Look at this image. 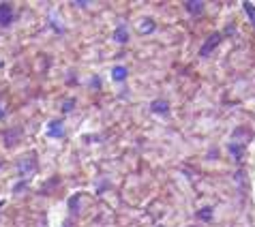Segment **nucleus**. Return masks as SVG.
<instances>
[{
    "label": "nucleus",
    "instance_id": "4",
    "mask_svg": "<svg viewBox=\"0 0 255 227\" xmlns=\"http://www.w3.org/2000/svg\"><path fill=\"white\" fill-rule=\"evenodd\" d=\"M187 9L191 13H202L204 11V2H187Z\"/></svg>",
    "mask_w": 255,
    "mask_h": 227
},
{
    "label": "nucleus",
    "instance_id": "2",
    "mask_svg": "<svg viewBox=\"0 0 255 227\" xmlns=\"http://www.w3.org/2000/svg\"><path fill=\"white\" fill-rule=\"evenodd\" d=\"M219 43H221V34H212V37L206 41V43L202 45V49H200V56H208L212 49H215Z\"/></svg>",
    "mask_w": 255,
    "mask_h": 227
},
{
    "label": "nucleus",
    "instance_id": "3",
    "mask_svg": "<svg viewBox=\"0 0 255 227\" xmlns=\"http://www.w3.org/2000/svg\"><path fill=\"white\" fill-rule=\"evenodd\" d=\"M49 135H54V137H62V126H60L58 120H56V122H49Z\"/></svg>",
    "mask_w": 255,
    "mask_h": 227
},
{
    "label": "nucleus",
    "instance_id": "7",
    "mask_svg": "<svg viewBox=\"0 0 255 227\" xmlns=\"http://www.w3.org/2000/svg\"><path fill=\"white\" fill-rule=\"evenodd\" d=\"M116 41H118V43H125V41H127V30H125V26H120L118 30H116Z\"/></svg>",
    "mask_w": 255,
    "mask_h": 227
},
{
    "label": "nucleus",
    "instance_id": "6",
    "mask_svg": "<svg viewBox=\"0 0 255 227\" xmlns=\"http://www.w3.org/2000/svg\"><path fill=\"white\" fill-rule=\"evenodd\" d=\"M125 77H127L125 67H116V69H114V80H116V82H120V80H125Z\"/></svg>",
    "mask_w": 255,
    "mask_h": 227
},
{
    "label": "nucleus",
    "instance_id": "8",
    "mask_svg": "<svg viewBox=\"0 0 255 227\" xmlns=\"http://www.w3.org/2000/svg\"><path fill=\"white\" fill-rule=\"evenodd\" d=\"M243 6H245V11H247V13H249V17L253 19V24H255V6H253L251 2H245Z\"/></svg>",
    "mask_w": 255,
    "mask_h": 227
},
{
    "label": "nucleus",
    "instance_id": "1",
    "mask_svg": "<svg viewBox=\"0 0 255 227\" xmlns=\"http://www.w3.org/2000/svg\"><path fill=\"white\" fill-rule=\"evenodd\" d=\"M13 22V6L9 2L0 4V26H9Z\"/></svg>",
    "mask_w": 255,
    "mask_h": 227
},
{
    "label": "nucleus",
    "instance_id": "5",
    "mask_svg": "<svg viewBox=\"0 0 255 227\" xmlns=\"http://www.w3.org/2000/svg\"><path fill=\"white\" fill-rule=\"evenodd\" d=\"M152 110L159 112V114H167V103L165 101H154L152 103Z\"/></svg>",
    "mask_w": 255,
    "mask_h": 227
},
{
    "label": "nucleus",
    "instance_id": "9",
    "mask_svg": "<svg viewBox=\"0 0 255 227\" xmlns=\"http://www.w3.org/2000/svg\"><path fill=\"white\" fill-rule=\"evenodd\" d=\"M0 116H2V114H0Z\"/></svg>",
    "mask_w": 255,
    "mask_h": 227
}]
</instances>
